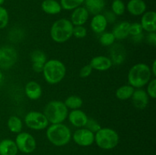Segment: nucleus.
Here are the masks:
<instances>
[{"label": "nucleus", "instance_id": "6ab92c4d", "mask_svg": "<svg viewBox=\"0 0 156 155\" xmlns=\"http://www.w3.org/2000/svg\"><path fill=\"white\" fill-rule=\"evenodd\" d=\"M85 9L88 10V13L93 15L101 14L104 10L106 4L105 0H84Z\"/></svg>", "mask_w": 156, "mask_h": 155}, {"label": "nucleus", "instance_id": "c756f323", "mask_svg": "<svg viewBox=\"0 0 156 155\" xmlns=\"http://www.w3.org/2000/svg\"><path fill=\"white\" fill-rule=\"evenodd\" d=\"M30 59L32 62H39L45 64L47 62V56L41 50H34L30 54Z\"/></svg>", "mask_w": 156, "mask_h": 155}, {"label": "nucleus", "instance_id": "473e14b6", "mask_svg": "<svg viewBox=\"0 0 156 155\" xmlns=\"http://www.w3.org/2000/svg\"><path fill=\"white\" fill-rule=\"evenodd\" d=\"M147 90L146 93L149 97L152 99L156 98V79L154 78L153 79L150 80V81L147 84Z\"/></svg>", "mask_w": 156, "mask_h": 155}, {"label": "nucleus", "instance_id": "f8f14e48", "mask_svg": "<svg viewBox=\"0 0 156 155\" xmlns=\"http://www.w3.org/2000/svg\"><path fill=\"white\" fill-rule=\"evenodd\" d=\"M89 18V13L85 7L79 6L73 11L70 21L73 26H83Z\"/></svg>", "mask_w": 156, "mask_h": 155}, {"label": "nucleus", "instance_id": "58836bf2", "mask_svg": "<svg viewBox=\"0 0 156 155\" xmlns=\"http://www.w3.org/2000/svg\"><path fill=\"white\" fill-rule=\"evenodd\" d=\"M146 40L148 43L152 45L155 46L156 45V33L155 32H152V33H149L146 36Z\"/></svg>", "mask_w": 156, "mask_h": 155}, {"label": "nucleus", "instance_id": "c9c22d12", "mask_svg": "<svg viewBox=\"0 0 156 155\" xmlns=\"http://www.w3.org/2000/svg\"><path fill=\"white\" fill-rule=\"evenodd\" d=\"M93 68H91V66L89 64L88 65H85V66H83L81 68L80 71H79V75H80L81 78H88L91 74Z\"/></svg>", "mask_w": 156, "mask_h": 155}, {"label": "nucleus", "instance_id": "a211bd4d", "mask_svg": "<svg viewBox=\"0 0 156 155\" xmlns=\"http://www.w3.org/2000/svg\"><path fill=\"white\" fill-rule=\"evenodd\" d=\"M108 21L103 14H98L94 15L91 21V28L94 33H102L108 27Z\"/></svg>", "mask_w": 156, "mask_h": 155}, {"label": "nucleus", "instance_id": "37998d69", "mask_svg": "<svg viewBox=\"0 0 156 155\" xmlns=\"http://www.w3.org/2000/svg\"><path fill=\"white\" fill-rule=\"evenodd\" d=\"M5 2V0H0V6H2V5H3V3Z\"/></svg>", "mask_w": 156, "mask_h": 155}, {"label": "nucleus", "instance_id": "412c9836", "mask_svg": "<svg viewBox=\"0 0 156 155\" xmlns=\"http://www.w3.org/2000/svg\"><path fill=\"white\" fill-rule=\"evenodd\" d=\"M18 151V147L12 140L6 138L0 141V155H17Z\"/></svg>", "mask_w": 156, "mask_h": 155}, {"label": "nucleus", "instance_id": "7ed1b4c3", "mask_svg": "<svg viewBox=\"0 0 156 155\" xmlns=\"http://www.w3.org/2000/svg\"><path fill=\"white\" fill-rule=\"evenodd\" d=\"M46 135L50 142L57 147H62L67 144L72 138L70 129L62 123L52 124L49 126Z\"/></svg>", "mask_w": 156, "mask_h": 155}, {"label": "nucleus", "instance_id": "f03ea898", "mask_svg": "<svg viewBox=\"0 0 156 155\" xmlns=\"http://www.w3.org/2000/svg\"><path fill=\"white\" fill-rule=\"evenodd\" d=\"M43 74L46 81L50 84H56L65 78L66 65L58 59H50L44 64Z\"/></svg>", "mask_w": 156, "mask_h": 155}, {"label": "nucleus", "instance_id": "a19ab883", "mask_svg": "<svg viewBox=\"0 0 156 155\" xmlns=\"http://www.w3.org/2000/svg\"><path fill=\"white\" fill-rule=\"evenodd\" d=\"M155 68H156V61L154 60L153 63H152V68H150L151 72H152V76H153V77H155V76H156V69H155Z\"/></svg>", "mask_w": 156, "mask_h": 155}, {"label": "nucleus", "instance_id": "e433bc0d", "mask_svg": "<svg viewBox=\"0 0 156 155\" xmlns=\"http://www.w3.org/2000/svg\"><path fill=\"white\" fill-rule=\"evenodd\" d=\"M103 15L105 16V18H106L108 23H110V24L114 23L116 21V19H117V16L113 13L112 11H106V12L103 14Z\"/></svg>", "mask_w": 156, "mask_h": 155}, {"label": "nucleus", "instance_id": "aec40b11", "mask_svg": "<svg viewBox=\"0 0 156 155\" xmlns=\"http://www.w3.org/2000/svg\"><path fill=\"white\" fill-rule=\"evenodd\" d=\"M129 26L130 23L128 21H121L115 25L113 29V34L116 40H124L129 35Z\"/></svg>", "mask_w": 156, "mask_h": 155}, {"label": "nucleus", "instance_id": "4468645a", "mask_svg": "<svg viewBox=\"0 0 156 155\" xmlns=\"http://www.w3.org/2000/svg\"><path fill=\"white\" fill-rule=\"evenodd\" d=\"M131 98L134 106L139 109H145L149 103V95L146 91L142 88H137L135 90Z\"/></svg>", "mask_w": 156, "mask_h": 155}, {"label": "nucleus", "instance_id": "79ce46f5", "mask_svg": "<svg viewBox=\"0 0 156 155\" xmlns=\"http://www.w3.org/2000/svg\"><path fill=\"white\" fill-rule=\"evenodd\" d=\"M2 79H3V73L1 71H0V83H1V82H2Z\"/></svg>", "mask_w": 156, "mask_h": 155}, {"label": "nucleus", "instance_id": "2f4dec72", "mask_svg": "<svg viewBox=\"0 0 156 155\" xmlns=\"http://www.w3.org/2000/svg\"><path fill=\"white\" fill-rule=\"evenodd\" d=\"M87 35V29L84 26H75L73 27V36L76 38H84Z\"/></svg>", "mask_w": 156, "mask_h": 155}, {"label": "nucleus", "instance_id": "b1692460", "mask_svg": "<svg viewBox=\"0 0 156 155\" xmlns=\"http://www.w3.org/2000/svg\"><path fill=\"white\" fill-rule=\"evenodd\" d=\"M134 91H135V89H134V88H133L131 85H123V86L120 87V88L117 90V91H116V97H117L119 100H128V99L131 98Z\"/></svg>", "mask_w": 156, "mask_h": 155}, {"label": "nucleus", "instance_id": "4be33fe9", "mask_svg": "<svg viewBox=\"0 0 156 155\" xmlns=\"http://www.w3.org/2000/svg\"><path fill=\"white\" fill-rule=\"evenodd\" d=\"M41 9L48 15H57L62 9L60 3L56 0H44L41 3Z\"/></svg>", "mask_w": 156, "mask_h": 155}, {"label": "nucleus", "instance_id": "5701e85b", "mask_svg": "<svg viewBox=\"0 0 156 155\" xmlns=\"http://www.w3.org/2000/svg\"><path fill=\"white\" fill-rule=\"evenodd\" d=\"M111 61L116 65H120L124 61L126 57V51L120 44H115L113 46L111 51Z\"/></svg>", "mask_w": 156, "mask_h": 155}, {"label": "nucleus", "instance_id": "cd10ccee", "mask_svg": "<svg viewBox=\"0 0 156 155\" xmlns=\"http://www.w3.org/2000/svg\"><path fill=\"white\" fill-rule=\"evenodd\" d=\"M111 11L116 16H120L124 14L126 11V5L122 0H114L111 4Z\"/></svg>", "mask_w": 156, "mask_h": 155}, {"label": "nucleus", "instance_id": "2eb2a0df", "mask_svg": "<svg viewBox=\"0 0 156 155\" xmlns=\"http://www.w3.org/2000/svg\"><path fill=\"white\" fill-rule=\"evenodd\" d=\"M89 65H91L93 69L104 71L111 68L113 65V62L111 59L107 56H98L91 59Z\"/></svg>", "mask_w": 156, "mask_h": 155}, {"label": "nucleus", "instance_id": "39448f33", "mask_svg": "<svg viewBox=\"0 0 156 155\" xmlns=\"http://www.w3.org/2000/svg\"><path fill=\"white\" fill-rule=\"evenodd\" d=\"M68 108L60 100H52L46 105L44 114L52 124L62 123L68 117Z\"/></svg>", "mask_w": 156, "mask_h": 155}, {"label": "nucleus", "instance_id": "f3484780", "mask_svg": "<svg viewBox=\"0 0 156 155\" xmlns=\"http://www.w3.org/2000/svg\"><path fill=\"white\" fill-rule=\"evenodd\" d=\"M25 94L29 99L33 100H38L42 95V88L37 82L31 81L27 83L24 88Z\"/></svg>", "mask_w": 156, "mask_h": 155}, {"label": "nucleus", "instance_id": "9b49d317", "mask_svg": "<svg viewBox=\"0 0 156 155\" xmlns=\"http://www.w3.org/2000/svg\"><path fill=\"white\" fill-rule=\"evenodd\" d=\"M68 118L69 122L78 129L85 127L88 119L86 113L79 109L72 110L69 113H68Z\"/></svg>", "mask_w": 156, "mask_h": 155}, {"label": "nucleus", "instance_id": "c85d7f7f", "mask_svg": "<svg viewBox=\"0 0 156 155\" xmlns=\"http://www.w3.org/2000/svg\"><path fill=\"white\" fill-rule=\"evenodd\" d=\"M115 40V36H114L112 32H103L99 39L101 43L105 46H109L113 45Z\"/></svg>", "mask_w": 156, "mask_h": 155}, {"label": "nucleus", "instance_id": "dca6fc26", "mask_svg": "<svg viewBox=\"0 0 156 155\" xmlns=\"http://www.w3.org/2000/svg\"><path fill=\"white\" fill-rule=\"evenodd\" d=\"M146 8L144 0H129L126 5L128 12L134 16L143 15L146 12Z\"/></svg>", "mask_w": 156, "mask_h": 155}, {"label": "nucleus", "instance_id": "6e6552de", "mask_svg": "<svg viewBox=\"0 0 156 155\" xmlns=\"http://www.w3.org/2000/svg\"><path fill=\"white\" fill-rule=\"evenodd\" d=\"M18 150L24 153H30L36 149L37 142L34 136L28 132H20L15 138Z\"/></svg>", "mask_w": 156, "mask_h": 155}, {"label": "nucleus", "instance_id": "f257e3e1", "mask_svg": "<svg viewBox=\"0 0 156 155\" xmlns=\"http://www.w3.org/2000/svg\"><path fill=\"white\" fill-rule=\"evenodd\" d=\"M152 76L149 65L145 63L136 64L128 73V83L134 88H142L150 81Z\"/></svg>", "mask_w": 156, "mask_h": 155}, {"label": "nucleus", "instance_id": "9d476101", "mask_svg": "<svg viewBox=\"0 0 156 155\" xmlns=\"http://www.w3.org/2000/svg\"><path fill=\"white\" fill-rule=\"evenodd\" d=\"M73 139L78 145L88 147L94 142V133L85 127L79 128L73 133Z\"/></svg>", "mask_w": 156, "mask_h": 155}, {"label": "nucleus", "instance_id": "20e7f679", "mask_svg": "<svg viewBox=\"0 0 156 155\" xmlns=\"http://www.w3.org/2000/svg\"><path fill=\"white\" fill-rule=\"evenodd\" d=\"M73 24L70 20L61 18L55 21L50 28V36L53 41L62 43L68 41L73 36Z\"/></svg>", "mask_w": 156, "mask_h": 155}, {"label": "nucleus", "instance_id": "a878e982", "mask_svg": "<svg viewBox=\"0 0 156 155\" xmlns=\"http://www.w3.org/2000/svg\"><path fill=\"white\" fill-rule=\"evenodd\" d=\"M63 103H65L66 106L68 109H71L73 110V109H77L82 107L83 105V100L79 96L73 95L67 97Z\"/></svg>", "mask_w": 156, "mask_h": 155}, {"label": "nucleus", "instance_id": "0eeeda50", "mask_svg": "<svg viewBox=\"0 0 156 155\" xmlns=\"http://www.w3.org/2000/svg\"><path fill=\"white\" fill-rule=\"evenodd\" d=\"M26 126L33 130H43L48 126L49 122L44 113L38 111H30L24 117Z\"/></svg>", "mask_w": 156, "mask_h": 155}, {"label": "nucleus", "instance_id": "f704fd0d", "mask_svg": "<svg viewBox=\"0 0 156 155\" xmlns=\"http://www.w3.org/2000/svg\"><path fill=\"white\" fill-rule=\"evenodd\" d=\"M129 32V35H131V36H135V35L143 33V29L142 27V25L140 24V23L135 22L133 23V24H130Z\"/></svg>", "mask_w": 156, "mask_h": 155}, {"label": "nucleus", "instance_id": "393cba45", "mask_svg": "<svg viewBox=\"0 0 156 155\" xmlns=\"http://www.w3.org/2000/svg\"><path fill=\"white\" fill-rule=\"evenodd\" d=\"M7 125L9 130L13 133H20L23 129L22 121L19 117L16 115H12L8 120Z\"/></svg>", "mask_w": 156, "mask_h": 155}, {"label": "nucleus", "instance_id": "72a5a7b5", "mask_svg": "<svg viewBox=\"0 0 156 155\" xmlns=\"http://www.w3.org/2000/svg\"><path fill=\"white\" fill-rule=\"evenodd\" d=\"M85 128L88 129V130L92 132L93 133H96L101 127L100 124L96 120L93 119H88Z\"/></svg>", "mask_w": 156, "mask_h": 155}, {"label": "nucleus", "instance_id": "ddd939ff", "mask_svg": "<svg viewBox=\"0 0 156 155\" xmlns=\"http://www.w3.org/2000/svg\"><path fill=\"white\" fill-rule=\"evenodd\" d=\"M143 30L148 33L156 31V13L154 11L146 12L142 15L141 22Z\"/></svg>", "mask_w": 156, "mask_h": 155}, {"label": "nucleus", "instance_id": "c03bdc74", "mask_svg": "<svg viewBox=\"0 0 156 155\" xmlns=\"http://www.w3.org/2000/svg\"><path fill=\"white\" fill-rule=\"evenodd\" d=\"M113 1H114V0H113Z\"/></svg>", "mask_w": 156, "mask_h": 155}, {"label": "nucleus", "instance_id": "1a4fd4ad", "mask_svg": "<svg viewBox=\"0 0 156 155\" xmlns=\"http://www.w3.org/2000/svg\"><path fill=\"white\" fill-rule=\"evenodd\" d=\"M18 60V53L15 48L5 46L0 48V68L9 69L12 68Z\"/></svg>", "mask_w": 156, "mask_h": 155}, {"label": "nucleus", "instance_id": "bb28decb", "mask_svg": "<svg viewBox=\"0 0 156 155\" xmlns=\"http://www.w3.org/2000/svg\"><path fill=\"white\" fill-rule=\"evenodd\" d=\"M84 3V0H60L62 9L67 11L74 10Z\"/></svg>", "mask_w": 156, "mask_h": 155}, {"label": "nucleus", "instance_id": "423d86ee", "mask_svg": "<svg viewBox=\"0 0 156 155\" xmlns=\"http://www.w3.org/2000/svg\"><path fill=\"white\" fill-rule=\"evenodd\" d=\"M120 137L115 130L110 128H101L94 135V141L100 148L111 150L119 144Z\"/></svg>", "mask_w": 156, "mask_h": 155}, {"label": "nucleus", "instance_id": "4c0bfd02", "mask_svg": "<svg viewBox=\"0 0 156 155\" xmlns=\"http://www.w3.org/2000/svg\"><path fill=\"white\" fill-rule=\"evenodd\" d=\"M44 64L39 63V62H32V69L37 73L42 72L44 69Z\"/></svg>", "mask_w": 156, "mask_h": 155}, {"label": "nucleus", "instance_id": "7c9ffc66", "mask_svg": "<svg viewBox=\"0 0 156 155\" xmlns=\"http://www.w3.org/2000/svg\"><path fill=\"white\" fill-rule=\"evenodd\" d=\"M9 21V12L2 6H0V29H3L8 25Z\"/></svg>", "mask_w": 156, "mask_h": 155}, {"label": "nucleus", "instance_id": "ea45409f", "mask_svg": "<svg viewBox=\"0 0 156 155\" xmlns=\"http://www.w3.org/2000/svg\"><path fill=\"white\" fill-rule=\"evenodd\" d=\"M143 39H144V34H143V33L138 35H135V36H132V40L135 43H141L143 41Z\"/></svg>", "mask_w": 156, "mask_h": 155}]
</instances>
